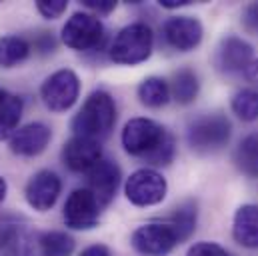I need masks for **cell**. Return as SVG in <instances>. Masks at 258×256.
Returning <instances> with one entry per match:
<instances>
[{"mask_svg": "<svg viewBox=\"0 0 258 256\" xmlns=\"http://www.w3.org/2000/svg\"><path fill=\"white\" fill-rule=\"evenodd\" d=\"M122 146L130 156H138L154 166H164L174 158V138L150 118H132L122 130Z\"/></svg>", "mask_w": 258, "mask_h": 256, "instance_id": "1", "label": "cell"}, {"mask_svg": "<svg viewBox=\"0 0 258 256\" xmlns=\"http://www.w3.org/2000/svg\"><path fill=\"white\" fill-rule=\"evenodd\" d=\"M244 22L250 30L258 32V4H250L246 10H244Z\"/></svg>", "mask_w": 258, "mask_h": 256, "instance_id": "29", "label": "cell"}, {"mask_svg": "<svg viewBox=\"0 0 258 256\" xmlns=\"http://www.w3.org/2000/svg\"><path fill=\"white\" fill-rule=\"evenodd\" d=\"M192 0H160V6L162 8H180V6H186V4H190Z\"/></svg>", "mask_w": 258, "mask_h": 256, "instance_id": "32", "label": "cell"}, {"mask_svg": "<svg viewBox=\"0 0 258 256\" xmlns=\"http://www.w3.org/2000/svg\"><path fill=\"white\" fill-rule=\"evenodd\" d=\"M198 90H200V82L190 68H180L178 72H174L172 82H170V96L178 104L194 102L198 96Z\"/></svg>", "mask_w": 258, "mask_h": 256, "instance_id": "21", "label": "cell"}, {"mask_svg": "<svg viewBox=\"0 0 258 256\" xmlns=\"http://www.w3.org/2000/svg\"><path fill=\"white\" fill-rule=\"evenodd\" d=\"M104 38V26L92 12H74L62 26V42L68 48L84 52L100 46Z\"/></svg>", "mask_w": 258, "mask_h": 256, "instance_id": "4", "label": "cell"}, {"mask_svg": "<svg viewBox=\"0 0 258 256\" xmlns=\"http://www.w3.org/2000/svg\"><path fill=\"white\" fill-rule=\"evenodd\" d=\"M102 158L98 140L72 136L62 148V160L72 172H88Z\"/></svg>", "mask_w": 258, "mask_h": 256, "instance_id": "14", "label": "cell"}, {"mask_svg": "<svg viewBox=\"0 0 258 256\" xmlns=\"http://www.w3.org/2000/svg\"><path fill=\"white\" fill-rule=\"evenodd\" d=\"M30 54V44L22 36H2L0 38V66L12 68L22 60H26Z\"/></svg>", "mask_w": 258, "mask_h": 256, "instance_id": "23", "label": "cell"}, {"mask_svg": "<svg viewBox=\"0 0 258 256\" xmlns=\"http://www.w3.org/2000/svg\"><path fill=\"white\" fill-rule=\"evenodd\" d=\"M168 192L166 178L154 168H140L126 178L124 194L134 206H154Z\"/></svg>", "mask_w": 258, "mask_h": 256, "instance_id": "7", "label": "cell"}, {"mask_svg": "<svg viewBox=\"0 0 258 256\" xmlns=\"http://www.w3.org/2000/svg\"><path fill=\"white\" fill-rule=\"evenodd\" d=\"M100 202L88 188L70 192L64 204V222L72 230H90L100 220Z\"/></svg>", "mask_w": 258, "mask_h": 256, "instance_id": "9", "label": "cell"}, {"mask_svg": "<svg viewBox=\"0 0 258 256\" xmlns=\"http://www.w3.org/2000/svg\"><path fill=\"white\" fill-rule=\"evenodd\" d=\"M80 94V80L76 72L62 68L50 74L40 86V98L52 112H66L72 108Z\"/></svg>", "mask_w": 258, "mask_h": 256, "instance_id": "5", "label": "cell"}, {"mask_svg": "<svg viewBox=\"0 0 258 256\" xmlns=\"http://www.w3.org/2000/svg\"><path fill=\"white\" fill-rule=\"evenodd\" d=\"M252 56H254L252 46L246 40L238 36H226L216 48V66L228 74L248 70V66L254 62Z\"/></svg>", "mask_w": 258, "mask_h": 256, "instance_id": "15", "label": "cell"}, {"mask_svg": "<svg viewBox=\"0 0 258 256\" xmlns=\"http://www.w3.org/2000/svg\"><path fill=\"white\" fill-rule=\"evenodd\" d=\"M120 168L116 162L100 158L88 172H86V182H88V190L96 196V200L100 202V206H106L112 202L114 194L118 190L120 184Z\"/></svg>", "mask_w": 258, "mask_h": 256, "instance_id": "11", "label": "cell"}, {"mask_svg": "<svg viewBox=\"0 0 258 256\" xmlns=\"http://www.w3.org/2000/svg\"><path fill=\"white\" fill-rule=\"evenodd\" d=\"M232 112L244 120V122H252L258 118V90L254 88H242L232 96Z\"/></svg>", "mask_w": 258, "mask_h": 256, "instance_id": "24", "label": "cell"}, {"mask_svg": "<svg viewBox=\"0 0 258 256\" xmlns=\"http://www.w3.org/2000/svg\"><path fill=\"white\" fill-rule=\"evenodd\" d=\"M168 224L174 228V232L178 236V242L186 240L194 232V228H196V206L192 202L182 204L180 208H176V212L172 214Z\"/></svg>", "mask_w": 258, "mask_h": 256, "instance_id": "25", "label": "cell"}, {"mask_svg": "<svg viewBox=\"0 0 258 256\" xmlns=\"http://www.w3.org/2000/svg\"><path fill=\"white\" fill-rule=\"evenodd\" d=\"M66 6H68L66 0H38V2H36V10H38L44 18H48V20L58 18L66 10Z\"/></svg>", "mask_w": 258, "mask_h": 256, "instance_id": "26", "label": "cell"}, {"mask_svg": "<svg viewBox=\"0 0 258 256\" xmlns=\"http://www.w3.org/2000/svg\"><path fill=\"white\" fill-rule=\"evenodd\" d=\"M164 38L166 42L180 50V52H188L194 50L200 42H202V24L198 18L194 16H172L164 22L162 26Z\"/></svg>", "mask_w": 258, "mask_h": 256, "instance_id": "13", "label": "cell"}, {"mask_svg": "<svg viewBox=\"0 0 258 256\" xmlns=\"http://www.w3.org/2000/svg\"><path fill=\"white\" fill-rule=\"evenodd\" d=\"M152 44H154V34L150 26L144 22H134L124 26L116 34L110 46V58L116 64H126V66L140 64L150 58Z\"/></svg>", "mask_w": 258, "mask_h": 256, "instance_id": "3", "label": "cell"}, {"mask_svg": "<svg viewBox=\"0 0 258 256\" xmlns=\"http://www.w3.org/2000/svg\"><path fill=\"white\" fill-rule=\"evenodd\" d=\"M138 98L148 108H160L170 100V86L164 78L148 76L138 86Z\"/></svg>", "mask_w": 258, "mask_h": 256, "instance_id": "20", "label": "cell"}, {"mask_svg": "<svg viewBox=\"0 0 258 256\" xmlns=\"http://www.w3.org/2000/svg\"><path fill=\"white\" fill-rule=\"evenodd\" d=\"M230 120L222 114H208L196 118L188 126V144L196 152H216L230 140Z\"/></svg>", "mask_w": 258, "mask_h": 256, "instance_id": "6", "label": "cell"}, {"mask_svg": "<svg viewBox=\"0 0 258 256\" xmlns=\"http://www.w3.org/2000/svg\"><path fill=\"white\" fill-rule=\"evenodd\" d=\"M50 138H52V130L44 122H30L20 126L8 138V146L12 154L32 158L46 150Z\"/></svg>", "mask_w": 258, "mask_h": 256, "instance_id": "12", "label": "cell"}, {"mask_svg": "<svg viewBox=\"0 0 258 256\" xmlns=\"http://www.w3.org/2000/svg\"><path fill=\"white\" fill-rule=\"evenodd\" d=\"M238 170L250 178H258V132L248 134L234 152Z\"/></svg>", "mask_w": 258, "mask_h": 256, "instance_id": "22", "label": "cell"}, {"mask_svg": "<svg viewBox=\"0 0 258 256\" xmlns=\"http://www.w3.org/2000/svg\"><path fill=\"white\" fill-rule=\"evenodd\" d=\"M6 192H8V184H6V180L0 176V202L6 198Z\"/></svg>", "mask_w": 258, "mask_h": 256, "instance_id": "34", "label": "cell"}, {"mask_svg": "<svg viewBox=\"0 0 258 256\" xmlns=\"http://www.w3.org/2000/svg\"><path fill=\"white\" fill-rule=\"evenodd\" d=\"M84 6L88 10H92V14H110L114 8H116V2L114 0H82Z\"/></svg>", "mask_w": 258, "mask_h": 256, "instance_id": "28", "label": "cell"}, {"mask_svg": "<svg viewBox=\"0 0 258 256\" xmlns=\"http://www.w3.org/2000/svg\"><path fill=\"white\" fill-rule=\"evenodd\" d=\"M32 236L34 232H28L16 224L0 226V256H30Z\"/></svg>", "mask_w": 258, "mask_h": 256, "instance_id": "18", "label": "cell"}, {"mask_svg": "<svg viewBox=\"0 0 258 256\" xmlns=\"http://www.w3.org/2000/svg\"><path fill=\"white\" fill-rule=\"evenodd\" d=\"M116 124V104L114 98L106 90H94L82 104V108L72 118V132L74 136L102 140L110 134Z\"/></svg>", "mask_w": 258, "mask_h": 256, "instance_id": "2", "label": "cell"}, {"mask_svg": "<svg viewBox=\"0 0 258 256\" xmlns=\"http://www.w3.org/2000/svg\"><path fill=\"white\" fill-rule=\"evenodd\" d=\"M78 256H110V250L104 244H92V246L84 248Z\"/></svg>", "mask_w": 258, "mask_h": 256, "instance_id": "30", "label": "cell"}, {"mask_svg": "<svg viewBox=\"0 0 258 256\" xmlns=\"http://www.w3.org/2000/svg\"><path fill=\"white\" fill-rule=\"evenodd\" d=\"M62 190V182L58 178L56 172L52 170H38L26 184L24 188V196H26V202L38 210V212H46L50 210L58 196Z\"/></svg>", "mask_w": 258, "mask_h": 256, "instance_id": "10", "label": "cell"}, {"mask_svg": "<svg viewBox=\"0 0 258 256\" xmlns=\"http://www.w3.org/2000/svg\"><path fill=\"white\" fill-rule=\"evenodd\" d=\"M74 252V238L66 232H34L30 256H70Z\"/></svg>", "mask_w": 258, "mask_h": 256, "instance_id": "17", "label": "cell"}, {"mask_svg": "<svg viewBox=\"0 0 258 256\" xmlns=\"http://www.w3.org/2000/svg\"><path fill=\"white\" fill-rule=\"evenodd\" d=\"M22 110H24L22 98L0 88V140L10 138L18 130Z\"/></svg>", "mask_w": 258, "mask_h": 256, "instance_id": "19", "label": "cell"}, {"mask_svg": "<svg viewBox=\"0 0 258 256\" xmlns=\"http://www.w3.org/2000/svg\"><path fill=\"white\" fill-rule=\"evenodd\" d=\"M246 76L254 82V84H258V58L254 60V62L248 66V70H246Z\"/></svg>", "mask_w": 258, "mask_h": 256, "instance_id": "33", "label": "cell"}, {"mask_svg": "<svg viewBox=\"0 0 258 256\" xmlns=\"http://www.w3.org/2000/svg\"><path fill=\"white\" fill-rule=\"evenodd\" d=\"M36 48H38L40 52H48V50H52V48H54V40H52V36H50V34H42V36L38 38V42H36Z\"/></svg>", "mask_w": 258, "mask_h": 256, "instance_id": "31", "label": "cell"}, {"mask_svg": "<svg viewBox=\"0 0 258 256\" xmlns=\"http://www.w3.org/2000/svg\"><path fill=\"white\" fill-rule=\"evenodd\" d=\"M186 256H230L226 248H222L216 242H196L194 246L188 248Z\"/></svg>", "mask_w": 258, "mask_h": 256, "instance_id": "27", "label": "cell"}, {"mask_svg": "<svg viewBox=\"0 0 258 256\" xmlns=\"http://www.w3.org/2000/svg\"><path fill=\"white\" fill-rule=\"evenodd\" d=\"M232 238L244 248H258V204H242L236 210Z\"/></svg>", "mask_w": 258, "mask_h": 256, "instance_id": "16", "label": "cell"}, {"mask_svg": "<svg viewBox=\"0 0 258 256\" xmlns=\"http://www.w3.org/2000/svg\"><path fill=\"white\" fill-rule=\"evenodd\" d=\"M130 242L140 254L166 256L178 244V236L168 222H148L132 232Z\"/></svg>", "mask_w": 258, "mask_h": 256, "instance_id": "8", "label": "cell"}]
</instances>
